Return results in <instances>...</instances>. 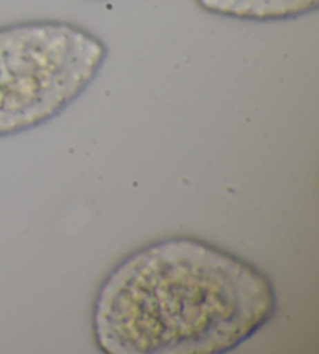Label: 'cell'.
Here are the masks:
<instances>
[{
	"instance_id": "obj_1",
	"label": "cell",
	"mask_w": 319,
	"mask_h": 354,
	"mask_svg": "<svg viewBox=\"0 0 319 354\" xmlns=\"http://www.w3.org/2000/svg\"><path fill=\"white\" fill-rule=\"evenodd\" d=\"M271 278L207 241L175 236L115 266L97 292L92 333L104 354H224L278 314Z\"/></svg>"
},
{
	"instance_id": "obj_2",
	"label": "cell",
	"mask_w": 319,
	"mask_h": 354,
	"mask_svg": "<svg viewBox=\"0 0 319 354\" xmlns=\"http://www.w3.org/2000/svg\"><path fill=\"white\" fill-rule=\"evenodd\" d=\"M108 55L106 42L72 22L0 27V138L63 114L95 82Z\"/></svg>"
},
{
	"instance_id": "obj_3",
	"label": "cell",
	"mask_w": 319,
	"mask_h": 354,
	"mask_svg": "<svg viewBox=\"0 0 319 354\" xmlns=\"http://www.w3.org/2000/svg\"><path fill=\"white\" fill-rule=\"evenodd\" d=\"M211 15L249 22H282L313 15L319 0H196Z\"/></svg>"
}]
</instances>
